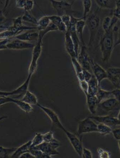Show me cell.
<instances>
[{"instance_id": "6da1fadb", "label": "cell", "mask_w": 120, "mask_h": 158, "mask_svg": "<svg viewBox=\"0 0 120 158\" xmlns=\"http://www.w3.org/2000/svg\"><path fill=\"white\" fill-rule=\"evenodd\" d=\"M99 44L101 52L102 60L105 63H108L110 59L114 48V37L113 30L104 32L100 39Z\"/></svg>"}, {"instance_id": "7a4b0ae2", "label": "cell", "mask_w": 120, "mask_h": 158, "mask_svg": "<svg viewBox=\"0 0 120 158\" xmlns=\"http://www.w3.org/2000/svg\"><path fill=\"white\" fill-rule=\"evenodd\" d=\"M100 18L97 12L91 13L85 19L86 25L88 27L89 31V40L88 47H91L93 45L96 36L99 30L100 26Z\"/></svg>"}, {"instance_id": "3957f363", "label": "cell", "mask_w": 120, "mask_h": 158, "mask_svg": "<svg viewBox=\"0 0 120 158\" xmlns=\"http://www.w3.org/2000/svg\"><path fill=\"white\" fill-rule=\"evenodd\" d=\"M51 2L52 7L55 9L58 16H61L64 15L73 16L76 13H79L77 11L72 9V5L74 2L70 3L66 0H48Z\"/></svg>"}, {"instance_id": "277c9868", "label": "cell", "mask_w": 120, "mask_h": 158, "mask_svg": "<svg viewBox=\"0 0 120 158\" xmlns=\"http://www.w3.org/2000/svg\"><path fill=\"white\" fill-rule=\"evenodd\" d=\"M43 39L39 37L36 44L33 48L32 57L28 69V75H32L36 71L38 67V61L39 59L42 50Z\"/></svg>"}, {"instance_id": "5b68a950", "label": "cell", "mask_w": 120, "mask_h": 158, "mask_svg": "<svg viewBox=\"0 0 120 158\" xmlns=\"http://www.w3.org/2000/svg\"><path fill=\"white\" fill-rule=\"evenodd\" d=\"M95 132H97V124L90 116L79 121L77 131V136Z\"/></svg>"}, {"instance_id": "8992f818", "label": "cell", "mask_w": 120, "mask_h": 158, "mask_svg": "<svg viewBox=\"0 0 120 158\" xmlns=\"http://www.w3.org/2000/svg\"><path fill=\"white\" fill-rule=\"evenodd\" d=\"M63 131L64 132L65 134L67 137L69 142L71 143V145L72 146L76 153L80 157H81L82 151L84 148L82 139H81L79 138V136H77V134L67 131L65 128Z\"/></svg>"}, {"instance_id": "52a82bcc", "label": "cell", "mask_w": 120, "mask_h": 158, "mask_svg": "<svg viewBox=\"0 0 120 158\" xmlns=\"http://www.w3.org/2000/svg\"><path fill=\"white\" fill-rule=\"evenodd\" d=\"M98 108L106 113L116 111L120 109V102L112 97L101 102L98 105Z\"/></svg>"}, {"instance_id": "ba28073f", "label": "cell", "mask_w": 120, "mask_h": 158, "mask_svg": "<svg viewBox=\"0 0 120 158\" xmlns=\"http://www.w3.org/2000/svg\"><path fill=\"white\" fill-rule=\"evenodd\" d=\"M35 45L29 42L23 41L13 37L6 45L7 49L11 50H23L33 48Z\"/></svg>"}, {"instance_id": "9c48e42d", "label": "cell", "mask_w": 120, "mask_h": 158, "mask_svg": "<svg viewBox=\"0 0 120 158\" xmlns=\"http://www.w3.org/2000/svg\"><path fill=\"white\" fill-rule=\"evenodd\" d=\"M36 105L41 109V110L43 111L47 114L48 117H49L53 125H55L59 129H61L62 131L65 129V127L62 124L58 115L52 109L44 106L41 105L39 103Z\"/></svg>"}, {"instance_id": "30bf717a", "label": "cell", "mask_w": 120, "mask_h": 158, "mask_svg": "<svg viewBox=\"0 0 120 158\" xmlns=\"http://www.w3.org/2000/svg\"><path fill=\"white\" fill-rule=\"evenodd\" d=\"M32 75H28L27 78L24 83L18 88L11 92H6V96H13L12 98L14 99H21L28 90L30 82Z\"/></svg>"}, {"instance_id": "8fae6325", "label": "cell", "mask_w": 120, "mask_h": 158, "mask_svg": "<svg viewBox=\"0 0 120 158\" xmlns=\"http://www.w3.org/2000/svg\"><path fill=\"white\" fill-rule=\"evenodd\" d=\"M90 64L93 75L97 79L99 85H101L103 80L107 79V72L106 70L102 67L100 64L95 62L93 58H90Z\"/></svg>"}, {"instance_id": "7c38bea8", "label": "cell", "mask_w": 120, "mask_h": 158, "mask_svg": "<svg viewBox=\"0 0 120 158\" xmlns=\"http://www.w3.org/2000/svg\"><path fill=\"white\" fill-rule=\"evenodd\" d=\"M87 46L86 45H81L80 52L78 53L77 57V60L83 69L91 71V64H90V57L87 53Z\"/></svg>"}, {"instance_id": "4fadbf2b", "label": "cell", "mask_w": 120, "mask_h": 158, "mask_svg": "<svg viewBox=\"0 0 120 158\" xmlns=\"http://www.w3.org/2000/svg\"><path fill=\"white\" fill-rule=\"evenodd\" d=\"M94 121L99 123H103L110 127H115L120 125V121L117 117L111 115H102V116H90Z\"/></svg>"}, {"instance_id": "5bb4252c", "label": "cell", "mask_w": 120, "mask_h": 158, "mask_svg": "<svg viewBox=\"0 0 120 158\" xmlns=\"http://www.w3.org/2000/svg\"><path fill=\"white\" fill-rule=\"evenodd\" d=\"M106 71L107 79L116 88H120V68L110 67Z\"/></svg>"}, {"instance_id": "9a60e30c", "label": "cell", "mask_w": 120, "mask_h": 158, "mask_svg": "<svg viewBox=\"0 0 120 158\" xmlns=\"http://www.w3.org/2000/svg\"><path fill=\"white\" fill-rule=\"evenodd\" d=\"M32 30L26 31L25 32H22L18 34L14 38L23 41L30 42L32 41H37L39 39V31H34Z\"/></svg>"}, {"instance_id": "2e32d148", "label": "cell", "mask_w": 120, "mask_h": 158, "mask_svg": "<svg viewBox=\"0 0 120 158\" xmlns=\"http://www.w3.org/2000/svg\"><path fill=\"white\" fill-rule=\"evenodd\" d=\"M85 96L86 97V104L88 110L92 114L94 115L97 113L98 105L99 104L98 98L96 95L87 94Z\"/></svg>"}, {"instance_id": "e0dca14e", "label": "cell", "mask_w": 120, "mask_h": 158, "mask_svg": "<svg viewBox=\"0 0 120 158\" xmlns=\"http://www.w3.org/2000/svg\"><path fill=\"white\" fill-rule=\"evenodd\" d=\"M65 46L68 54L71 58H77L75 47L71 36L68 31L65 32Z\"/></svg>"}, {"instance_id": "ac0fdd59", "label": "cell", "mask_w": 120, "mask_h": 158, "mask_svg": "<svg viewBox=\"0 0 120 158\" xmlns=\"http://www.w3.org/2000/svg\"><path fill=\"white\" fill-rule=\"evenodd\" d=\"M34 148L40 150L42 152L48 155L50 158H51L53 155L59 154V152L57 151V149L53 148L49 143L43 142L41 144L37 147H34Z\"/></svg>"}, {"instance_id": "d6986e66", "label": "cell", "mask_w": 120, "mask_h": 158, "mask_svg": "<svg viewBox=\"0 0 120 158\" xmlns=\"http://www.w3.org/2000/svg\"><path fill=\"white\" fill-rule=\"evenodd\" d=\"M8 98L10 103L15 104L18 107H19L22 110L25 112L26 113H30L34 110L31 105L23 102L20 99H14L10 97V96H8Z\"/></svg>"}, {"instance_id": "ffe728a7", "label": "cell", "mask_w": 120, "mask_h": 158, "mask_svg": "<svg viewBox=\"0 0 120 158\" xmlns=\"http://www.w3.org/2000/svg\"><path fill=\"white\" fill-rule=\"evenodd\" d=\"M31 140H29L27 142L17 148L16 151L11 156V158H20L21 156L25 152H29V149L31 147Z\"/></svg>"}, {"instance_id": "44dd1931", "label": "cell", "mask_w": 120, "mask_h": 158, "mask_svg": "<svg viewBox=\"0 0 120 158\" xmlns=\"http://www.w3.org/2000/svg\"><path fill=\"white\" fill-rule=\"evenodd\" d=\"M85 25V20L83 18H81L79 20L77 21L76 24V30L80 40L81 45H86L83 39V32Z\"/></svg>"}, {"instance_id": "7402d4cb", "label": "cell", "mask_w": 120, "mask_h": 158, "mask_svg": "<svg viewBox=\"0 0 120 158\" xmlns=\"http://www.w3.org/2000/svg\"><path fill=\"white\" fill-rule=\"evenodd\" d=\"M31 105H36L38 103L37 97L33 93L28 90L20 99Z\"/></svg>"}, {"instance_id": "603a6c76", "label": "cell", "mask_w": 120, "mask_h": 158, "mask_svg": "<svg viewBox=\"0 0 120 158\" xmlns=\"http://www.w3.org/2000/svg\"><path fill=\"white\" fill-rule=\"evenodd\" d=\"M88 83L89 87L87 94L96 95L99 90V87H100V85L93 75L92 78Z\"/></svg>"}, {"instance_id": "cb8c5ba5", "label": "cell", "mask_w": 120, "mask_h": 158, "mask_svg": "<svg viewBox=\"0 0 120 158\" xmlns=\"http://www.w3.org/2000/svg\"><path fill=\"white\" fill-rule=\"evenodd\" d=\"M96 3L101 9L114 10L116 7V0H94Z\"/></svg>"}, {"instance_id": "d4e9b609", "label": "cell", "mask_w": 120, "mask_h": 158, "mask_svg": "<svg viewBox=\"0 0 120 158\" xmlns=\"http://www.w3.org/2000/svg\"><path fill=\"white\" fill-rule=\"evenodd\" d=\"M96 96L98 98L99 103L104 100L113 97L111 91H106V90H103L100 87H99V90H98V92Z\"/></svg>"}, {"instance_id": "484cf974", "label": "cell", "mask_w": 120, "mask_h": 158, "mask_svg": "<svg viewBox=\"0 0 120 158\" xmlns=\"http://www.w3.org/2000/svg\"><path fill=\"white\" fill-rule=\"evenodd\" d=\"M50 23L49 16H44L38 20L37 30L38 31L43 30L46 29Z\"/></svg>"}, {"instance_id": "4316f807", "label": "cell", "mask_w": 120, "mask_h": 158, "mask_svg": "<svg viewBox=\"0 0 120 158\" xmlns=\"http://www.w3.org/2000/svg\"><path fill=\"white\" fill-rule=\"evenodd\" d=\"M17 148H6L0 146V158H11Z\"/></svg>"}, {"instance_id": "83f0119b", "label": "cell", "mask_w": 120, "mask_h": 158, "mask_svg": "<svg viewBox=\"0 0 120 158\" xmlns=\"http://www.w3.org/2000/svg\"><path fill=\"white\" fill-rule=\"evenodd\" d=\"M112 129L111 127L103 123H99L97 124V132L104 136L110 135L111 133Z\"/></svg>"}, {"instance_id": "f1b7e54d", "label": "cell", "mask_w": 120, "mask_h": 158, "mask_svg": "<svg viewBox=\"0 0 120 158\" xmlns=\"http://www.w3.org/2000/svg\"><path fill=\"white\" fill-rule=\"evenodd\" d=\"M84 12L82 18L85 20L88 14L90 13L92 6V0H83Z\"/></svg>"}, {"instance_id": "f546056e", "label": "cell", "mask_w": 120, "mask_h": 158, "mask_svg": "<svg viewBox=\"0 0 120 158\" xmlns=\"http://www.w3.org/2000/svg\"><path fill=\"white\" fill-rule=\"evenodd\" d=\"M23 22L29 23L34 24L37 26L38 23V20L33 15H31L30 12L25 11V13L22 16Z\"/></svg>"}, {"instance_id": "4dcf8cb0", "label": "cell", "mask_w": 120, "mask_h": 158, "mask_svg": "<svg viewBox=\"0 0 120 158\" xmlns=\"http://www.w3.org/2000/svg\"><path fill=\"white\" fill-rule=\"evenodd\" d=\"M31 140V148H34L44 142L43 134L40 133H37L35 134L33 139Z\"/></svg>"}, {"instance_id": "1f68e13d", "label": "cell", "mask_w": 120, "mask_h": 158, "mask_svg": "<svg viewBox=\"0 0 120 158\" xmlns=\"http://www.w3.org/2000/svg\"><path fill=\"white\" fill-rule=\"evenodd\" d=\"M58 31L57 27L56 26H55L52 23L50 22L49 26H48L46 29L43 30L38 31L39 34V37L43 39L44 36L47 33H48L50 31Z\"/></svg>"}, {"instance_id": "d6a6232c", "label": "cell", "mask_w": 120, "mask_h": 158, "mask_svg": "<svg viewBox=\"0 0 120 158\" xmlns=\"http://www.w3.org/2000/svg\"><path fill=\"white\" fill-rule=\"evenodd\" d=\"M17 35H18V34L16 32L6 29V30L0 32V40H3L12 38Z\"/></svg>"}, {"instance_id": "836d02e7", "label": "cell", "mask_w": 120, "mask_h": 158, "mask_svg": "<svg viewBox=\"0 0 120 158\" xmlns=\"http://www.w3.org/2000/svg\"><path fill=\"white\" fill-rule=\"evenodd\" d=\"M29 152L34 156V158H50L48 155L45 154L40 150L35 148L31 147Z\"/></svg>"}, {"instance_id": "e575fe53", "label": "cell", "mask_w": 120, "mask_h": 158, "mask_svg": "<svg viewBox=\"0 0 120 158\" xmlns=\"http://www.w3.org/2000/svg\"><path fill=\"white\" fill-rule=\"evenodd\" d=\"M71 63L72 64L74 69L75 71L76 75L81 73L83 72V69L81 66V64H79L77 58H71Z\"/></svg>"}, {"instance_id": "d590c367", "label": "cell", "mask_w": 120, "mask_h": 158, "mask_svg": "<svg viewBox=\"0 0 120 158\" xmlns=\"http://www.w3.org/2000/svg\"><path fill=\"white\" fill-rule=\"evenodd\" d=\"M99 157L101 158H110L111 156V153L107 150L103 149L102 148H99L97 149Z\"/></svg>"}, {"instance_id": "8d00e7d4", "label": "cell", "mask_w": 120, "mask_h": 158, "mask_svg": "<svg viewBox=\"0 0 120 158\" xmlns=\"http://www.w3.org/2000/svg\"><path fill=\"white\" fill-rule=\"evenodd\" d=\"M43 139L45 142L49 143L55 139L54 137V133L52 131H49L43 134Z\"/></svg>"}, {"instance_id": "74e56055", "label": "cell", "mask_w": 120, "mask_h": 158, "mask_svg": "<svg viewBox=\"0 0 120 158\" xmlns=\"http://www.w3.org/2000/svg\"><path fill=\"white\" fill-rule=\"evenodd\" d=\"M50 22L52 23L57 27L62 22L61 17L58 15H51L49 16Z\"/></svg>"}, {"instance_id": "f35d334b", "label": "cell", "mask_w": 120, "mask_h": 158, "mask_svg": "<svg viewBox=\"0 0 120 158\" xmlns=\"http://www.w3.org/2000/svg\"><path fill=\"white\" fill-rule=\"evenodd\" d=\"M111 18L110 17H106L104 19L102 22V28L104 31H107L110 29Z\"/></svg>"}, {"instance_id": "ab89813d", "label": "cell", "mask_w": 120, "mask_h": 158, "mask_svg": "<svg viewBox=\"0 0 120 158\" xmlns=\"http://www.w3.org/2000/svg\"><path fill=\"white\" fill-rule=\"evenodd\" d=\"M79 82V86H80V89L82 91L84 92L85 94L86 95L88 94V83L87 81L85 80H83V81H78Z\"/></svg>"}, {"instance_id": "60d3db41", "label": "cell", "mask_w": 120, "mask_h": 158, "mask_svg": "<svg viewBox=\"0 0 120 158\" xmlns=\"http://www.w3.org/2000/svg\"><path fill=\"white\" fill-rule=\"evenodd\" d=\"M34 5V2L33 0H26L23 10L25 11L30 12L32 10Z\"/></svg>"}, {"instance_id": "b9f144b4", "label": "cell", "mask_w": 120, "mask_h": 158, "mask_svg": "<svg viewBox=\"0 0 120 158\" xmlns=\"http://www.w3.org/2000/svg\"><path fill=\"white\" fill-rule=\"evenodd\" d=\"M61 19H62V21L68 30L70 26L71 16L68 15H63V16H61Z\"/></svg>"}, {"instance_id": "7bdbcfd3", "label": "cell", "mask_w": 120, "mask_h": 158, "mask_svg": "<svg viewBox=\"0 0 120 158\" xmlns=\"http://www.w3.org/2000/svg\"><path fill=\"white\" fill-rule=\"evenodd\" d=\"M82 158H93V154L91 151L86 148H83L82 151Z\"/></svg>"}, {"instance_id": "ee69618b", "label": "cell", "mask_w": 120, "mask_h": 158, "mask_svg": "<svg viewBox=\"0 0 120 158\" xmlns=\"http://www.w3.org/2000/svg\"><path fill=\"white\" fill-rule=\"evenodd\" d=\"M83 72L85 80L87 81V82H89L90 79L93 77V74H92L90 71H88V70L84 69H83Z\"/></svg>"}, {"instance_id": "f6af8a7d", "label": "cell", "mask_w": 120, "mask_h": 158, "mask_svg": "<svg viewBox=\"0 0 120 158\" xmlns=\"http://www.w3.org/2000/svg\"><path fill=\"white\" fill-rule=\"evenodd\" d=\"M111 91L113 97L120 102V88H116Z\"/></svg>"}, {"instance_id": "bcb514c9", "label": "cell", "mask_w": 120, "mask_h": 158, "mask_svg": "<svg viewBox=\"0 0 120 158\" xmlns=\"http://www.w3.org/2000/svg\"><path fill=\"white\" fill-rule=\"evenodd\" d=\"M112 134L114 138L117 141L120 140V128H116V129L112 130Z\"/></svg>"}, {"instance_id": "7dc6e473", "label": "cell", "mask_w": 120, "mask_h": 158, "mask_svg": "<svg viewBox=\"0 0 120 158\" xmlns=\"http://www.w3.org/2000/svg\"><path fill=\"white\" fill-rule=\"evenodd\" d=\"M16 7L19 9H23L26 0H15Z\"/></svg>"}, {"instance_id": "c3c4849f", "label": "cell", "mask_w": 120, "mask_h": 158, "mask_svg": "<svg viewBox=\"0 0 120 158\" xmlns=\"http://www.w3.org/2000/svg\"><path fill=\"white\" fill-rule=\"evenodd\" d=\"M8 96H0V107L7 103H10Z\"/></svg>"}, {"instance_id": "681fc988", "label": "cell", "mask_w": 120, "mask_h": 158, "mask_svg": "<svg viewBox=\"0 0 120 158\" xmlns=\"http://www.w3.org/2000/svg\"><path fill=\"white\" fill-rule=\"evenodd\" d=\"M113 16L116 17L120 21V8L115 7V9L113 10Z\"/></svg>"}, {"instance_id": "f907efd6", "label": "cell", "mask_w": 120, "mask_h": 158, "mask_svg": "<svg viewBox=\"0 0 120 158\" xmlns=\"http://www.w3.org/2000/svg\"><path fill=\"white\" fill-rule=\"evenodd\" d=\"M57 29L58 31H59L63 32H65L67 31L66 27L63 21L58 26Z\"/></svg>"}, {"instance_id": "816d5d0a", "label": "cell", "mask_w": 120, "mask_h": 158, "mask_svg": "<svg viewBox=\"0 0 120 158\" xmlns=\"http://www.w3.org/2000/svg\"><path fill=\"white\" fill-rule=\"evenodd\" d=\"M6 21L7 19L3 14V11L0 9V25H3Z\"/></svg>"}, {"instance_id": "f5cc1de1", "label": "cell", "mask_w": 120, "mask_h": 158, "mask_svg": "<svg viewBox=\"0 0 120 158\" xmlns=\"http://www.w3.org/2000/svg\"><path fill=\"white\" fill-rule=\"evenodd\" d=\"M117 32H118V33H117V40L114 43V48L118 45H120V24L119 25V28L117 31Z\"/></svg>"}, {"instance_id": "db71d44e", "label": "cell", "mask_w": 120, "mask_h": 158, "mask_svg": "<svg viewBox=\"0 0 120 158\" xmlns=\"http://www.w3.org/2000/svg\"><path fill=\"white\" fill-rule=\"evenodd\" d=\"M20 158H34V157L29 152H27L23 154Z\"/></svg>"}, {"instance_id": "11a10c76", "label": "cell", "mask_w": 120, "mask_h": 158, "mask_svg": "<svg viewBox=\"0 0 120 158\" xmlns=\"http://www.w3.org/2000/svg\"><path fill=\"white\" fill-rule=\"evenodd\" d=\"M10 0H5L4 8H3V10H2L3 11H5L6 9H7V8H8V6H9V4H10Z\"/></svg>"}, {"instance_id": "9f6ffc18", "label": "cell", "mask_w": 120, "mask_h": 158, "mask_svg": "<svg viewBox=\"0 0 120 158\" xmlns=\"http://www.w3.org/2000/svg\"><path fill=\"white\" fill-rule=\"evenodd\" d=\"M115 5H116V7L120 8V0H116Z\"/></svg>"}, {"instance_id": "6f0895ef", "label": "cell", "mask_w": 120, "mask_h": 158, "mask_svg": "<svg viewBox=\"0 0 120 158\" xmlns=\"http://www.w3.org/2000/svg\"><path fill=\"white\" fill-rule=\"evenodd\" d=\"M8 118V116H2L0 117V121H2V120H4V119H7Z\"/></svg>"}, {"instance_id": "680465c9", "label": "cell", "mask_w": 120, "mask_h": 158, "mask_svg": "<svg viewBox=\"0 0 120 158\" xmlns=\"http://www.w3.org/2000/svg\"><path fill=\"white\" fill-rule=\"evenodd\" d=\"M9 27L3 26V25H0V29H7Z\"/></svg>"}, {"instance_id": "91938a15", "label": "cell", "mask_w": 120, "mask_h": 158, "mask_svg": "<svg viewBox=\"0 0 120 158\" xmlns=\"http://www.w3.org/2000/svg\"><path fill=\"white\" fill-rule=\"evenodd\" d=\"M117 117L120 121V109H119V112H118V115H117Z\"/></svg>"}, {"instance_id": "94428289", "label": "cell", "mask_w": 120, "mask_h": 158, "mask_svg": "<svg viewBox=\"0 0 120 158\" xmlns=\"http://www.w3.org/2000/svg\"><path fill=\"white\" fill-rule=\"evenodd\" d=\"M118 141V148H119V150H120V140Z\"/></svg>"}, {"instance_id": "6125c7cd", "label": "cell", "mask_w": 120, "mask_h": 158, "mask_svg": "<svg viewBox=\"0 0 120 158\" xmlns=\"http://www.w3.org/2000/svg\"><path fill=\"white\" fill-rule=\"evenodd\" d=\"M0 3H1V4H2V3H2V2L1 0H0Z\"/></svg>"}, {"instance_id": "be15d7a7", "label": "cell", "mask_w": 120, "mask_h": 158, "mask_svg": "<svg viewBox=\"0 0 120 158\" xmlns=\"http://www.w3.org/2000/svg\"><path fill=\"white\" fill-rule=\"evenodd\" d=\"M67 1V0H66ZM75 0H72V2H74Z\"/></svg>"}]
</instances>
